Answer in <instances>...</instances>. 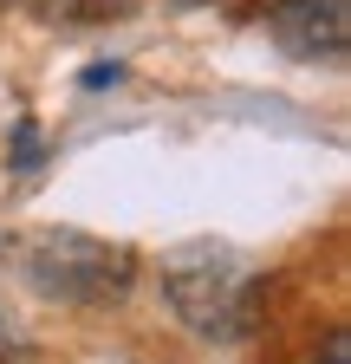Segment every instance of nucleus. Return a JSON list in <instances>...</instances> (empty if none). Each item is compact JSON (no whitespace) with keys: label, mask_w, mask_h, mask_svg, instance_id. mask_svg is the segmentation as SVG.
<instances>
[{"label":"nucleus","mask_w":351,"mask_h":364,"mask_svg":"<svg viewBox=\"0 0 351 364\" xmlns=\"http://www.w3.org/2000/svg\"><path fill=\"white\" fill-rule=\"evenodd\" d=\"M163 299L195 338H241L254 326V267L228 241H183L163 254Z\"/></svg>","instance_id":"nucleus-1"},{"label":"nucleus","mask_w":351,"mask_h":364,"mask_svg":"<svg viewBox=\"0 0 351 364\" xmlns=\"http://www.w3.org/2000/svg\"><path fill=\"white\" fill-rule=\"evenodd\" d=\"M274 7H280V0H274Z\"/></svg>","instance_id":"nucleus-9"},{"label":"nucleus","mask_w":351,"mask_h":364,"mask_svg":"<svg viewBox=\"0 0 351 364\" xmlns=\"http://www.w3.org/2000/svg\"><path fill=\"white\" fill-rule=\"evenodd\" d=\"M20 267L59 306H111L137 280V254L104 241V235H85V228H46V235H33Z\"/></svg>","instance_id":"nucleus-2"},{"label":"nucleus","mask_w":351,"mask_h":364,"mask_svg":"<svg viewBox=\"0 0 351 364\" xmlns=\"http://www.w3.org/2000/svg\"><path fill=\"white\" fill-rule=\"evenodd\" d=\"M39 156H46V144H39V124H20V136H14V163L33 169Z\"/></svg>","instance_id":"nucleus-5"},{"label":"nucleus","mask_w":351,"mask_h":364,"mask_svg":"<svg viewBox=\"0 0 351 364\" xmlns=\"http://www.w3.org/2000/svg\"><path fill=\"white\" fill-rule=\"evenodd\" d=\"M319 364H351V332H325V345H319Z\"/></svg>","instance_id":"nucleus-6"},{"label":"nucleus","mask_w":351,"mask_h":364,"mask_svg":"<svg viewBox=\"0 0 351 364\" xmlns=\"http://www.w3.org/2000/svg\"><path fill=\"white\" fill-rule=\"evenodd\" d=\"M124 78V65H92V72H85V85H92V91H104V85H117Z\"/></svg>","instance_id":"nucleus-7"},{"label":"nucleus","mask_w":351,"mask_h":364,"mask_svg":"<svg viewBox=\"0 0 351 364\" xmlns=\"http://www.w3.org/2000/svg\"><path fill=\"white\" fill-rule=\"evenodd\" d=\"M53 14H65V20H104V14H124L130 0H46Z\"/></svg>","instance_id":"nucleus-4"},{"label":"nucleus","mask_w":351,"mask_h":364,"mask_svg":"<svg viewBox=\"0 0 351 364\" xmlns=\"http://www.w3.org/2000/svg\"><path fill=\"white\" fill-rule=\"evenodd\" d=\"M176 7H222V0H176Z\"/></svg>","instance_id":"nucleus-8"},{"label":"nucleus","mask_w":351,"mask_h":364,"mask_svg":"<svg viewBox=\"0 0 351 364\" xmlns=\"http://www.w3.org/2000/svg\"><path fill=\"white\" fill-rule=\"evenodd\" d=\"M274 39L293 59H338L345 53V0H280Z\"/></svg>","instance_id":"nucleus-3"}]
</instances>
